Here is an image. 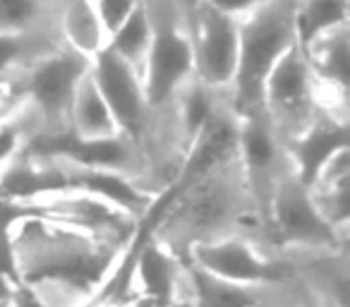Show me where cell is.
<instances>
[{"label":"cell","instance_id":"8992f818","mask_svg":"<svg viewBox=\"0 0 350 307\" xmlns=\"http://www.w3.org/2000/svg\"><path fill=\"white\" fill-rule=\"evenodd\" d=\"M185 262L211 276L247 286H276L295 278L286 257L257 228L197 245L187 252Z\"/></svg>","mask_w":350,"mask_h":307},{"label":"cell","instance_id":"7402d4cb","mask_svg":"<svg viewBox=\"0 0 350 307\" xmlns=\"http://www.w3.org/2000/svg\"><path fill=\"white\" fill-rule=\"evenodd\" d=\"M63 0H0V31H55Z\"/></svg>","mask_w":350,"mask_h":307},{"label":"cell","instance_id":"d4e9b609","mask_svg":"<svg viewBox=\"0 0 350 307\" xmlns=\"http://www.w3.org/2000/svg\"><path fill=\"white\" fill-rule=\"evenodd\" d=\"M142 0H94V8L98 12V20H101L103 29L108 34V41L111 36L139 10Z\"/></svg>","mask_w":350,"mask_h":307},{"label":"cell","instance_id":"d6986e66","mask_svg":"<svg viewBox=\"0 0 350 307\" xmlns=\"http://www.w3.org/2000/svg\"><path fill=\"white\" fill-rule=\"evenodd\" d=\"M348 46H350V25H340L324 34L314 36L300 46L305 60L310 65L312 77L324 87L334 89H350L348 77Z\"/></svg>","mask_w":350,"mask_h":307},{"label":"cell","instance_id":"4316f807","mask_svg":"<svg viewBox=\"0 0 350 307\" xmlns=\"http://www.w3.org/2000/svg\"><path fill=\"white\" fill-rule=\"evenodd\" d=\"M281 307H319V302H317L314 297H312L310 293L300 286V283L293 281L291 288H288V293H286V297H283Z\"/></svg>","mask_w":350,"mask_h":307},{"label":"cell","instance_id":"8fae6325","mask_svg":"<svg viewBox=\"0 0 350 307\" xmlns=\"http://www.w3.org/2000/svg\"><path fill=\"white\" fill-rule=\"evenodd\" d=\"M195 79L214 94H228L238 72V20L204 5L190 29Z\"/></svg>","mask_w":350,"mask_h":307},{"label":"cell","instance_id":"ffe728a7","mask_svg":"<svg viewBox=\"0 0 350 307\" xmlns=\"http://www.w3.org/2000/svg\"><path fill=\"white\" fill-rule=\"evenodd\" d=\"M58 29L63 44L87 60L108 49V34L98 20L94 0H63Z\"/></svg>","mask_w":350,"mask_h":307},{"label":"cell","instance_id":"7c38bea8","mask_svg":"<svg viewBox=\"0 0 350 307\" xmlns=\"http://www.w3.org/2000/svg\"><path fill=\"white\" fill-rule=\"evenodd\" d=\"M127 291L132 297L151 302L154 307H170L190 297L187 262L146 233L139 235L130 254Z\"/></svg>","mask_w":350,"mask_h":307},{"label":"cell","instance_id":"52a82bcc","mask_svg":"<svg viewBox=\"0 0 350 307\" xmlns=\"http://www.w3.org/2000/svg\"><path fill=\"white\" fill-rule=\"evenodd\" d=\"M89 65L92 60L63 46L17 77L8 79L12 101L25 98L44 118L46 135L41 142L58 139L70 132V106H72L75 89L79 79L87 75Z\"/></svg>","mask_w":350,"mask_h":307},{"label":"cell","instance_id":"4fadbf2b","mask_svg":"<svg viewBox=\"0 0 350 307\" xmlns=\"http://www.w3.org/2000/svg\"><path fill=\"white\" fill-rule=\"evenodd\" d=\"M89 70L118 127L135 142H139L146 120H149V103L144 96L142 77L111 49H103L98 55H94Z\"/></svg>","mask_w":350,"mask_h":307},{"label":"cell","instance_id":"484cf974","mask_svg":"<svg viewBox=\"0 0 350 307\" xmlns=\"http://www.w3.org/2000/svg\"><path fill=\"white\" fill-rule=\"evenodd\" d=\"M259 0H206V5L214 8L216 12H224L228 17H243L245 12H250Z\"/></svg>","mask_w":350,"mask_h":307},{"label":"cell","instance_id":"6da1fadb","mask_svg":"<svg viewBox=\"0 0 350 307\" xmlns=\"http://www.w3.org/2000/svg\"><path fill=\"white\" fill-rule=\"evenodd\" d=\"M12 271L41 307H113L127 295L120 267L132 243H116L39 214L0 224Z\"/></svg>","mask_w":350,"mask_h":307},{"label":"cell","instance_id":"9c48e42d","mask_svg":"<svg viewBox=\"0 0 350 307\" xmlns=\"http://www.w3.org/2000/svg\"><path fill=\"white\" fill-rule=\"evenodd\" d=\"M240 130H238V159L243 168L245 183H247L250 200L254 206L257 226L267 235V216L271 204L273 190L283 173L293 166L288 146L273 130L271 120L262 106L238 111ZM271 243V240H269Z\"/></svg>","mask_w":350,"mask_h":307},{"label":"cell","instance_id":"f546056e","mask_svg":"<svg viewBox=\"0 0 350 307\" xmlns=\"http://www.w3.org/2000/svg\"><path fill=\"white\" fill-rule=\"evenodd\" d=\"M170 307H192V302L190 300H180V302H175V305H170Z\"/></svg>","mask_w":350,"mask_h":307},{"label":"cell","instance_id":"3957f363","mask_svg":"<svg viewBox=\"0 0 350 307\" xmlns=\"http://www.w3.org/2000/svg\"><path fill=\"white\" fill-rule=\"evenodd\" d=\"M3 206L20 214L46 216L116 243H132L144 230V216L135 206L79 183H60L20 195H3Z\"/></svg>","mask_w":350,"mask_h":307},{"label":"cell","instance_id":"30bf717a","mask_svg":"<svg viewBox=\"0 0 350 307\" xmlns=\"http://www.w3.org/2000/svg\"><path fill=\"white\" fill-rule=\"evenodd\" d=\"M262 108L288 149L317 122L319 111L314 77L300 46H293L269 72L262 92Z\"/></svg>","mask_w":350,"mask_h":307},{"label":"cell","instance_id":"7a4b0ae2","mask_svg":"<svg viewBox=\"0 0 350 307\" xmlns=\"http://www.w3.org/2000/svg\"><path fill=\"white\" fill-rule=\"evenodd\" d=\"M159 204L163 209L149 216L154 221L144 233L183 259L197 245L214 243L240 230H259L238 157L170 190Z\"/></svg>","mask_w":350,"mask_h":307},{"label":"cell","instance_id":"277c9868","mask_svg":"<svg viewBox=\"0 0 350 307\" xmlns=\"http://www.w3.org/2000/svg\"><path fill=\"white\" fill-rule=\"evenodd\" d=\"M297 0H259L238 17V72L230 89L235 111L262 106V92L273 65L297 44Z\"/></svg>","mask_w":350,"mask_h":307},{"label":"cell","instance_id":"603a6c76","mask_svg":"<svg viewBox=\"0 0 350 307\" xmlns=\"http://www.w3.org/2000/svg\"><path fill=\"white\" fill-rule=\"evenodd\" d=\"M340 25H350V0H297L295 31L300 46Z\"/></svg>","mask_w":350,"mask_h":307},{"label":"cell","instance_id":"ac0fdd59","mask_svg":"<svg viewBox=\"0 0 350 307\" xmlns=\"http://www.w3.org/2000/svg\"><path fill=\"white\" fill-rule=\"evenodd\" d=\"M116 118L108 108L103 94L98 92L96 82L92 77V70H87L75 89L72 106H70V132L68 135L77 142H101L120 135Z\"/></svg>","mask_w":350,"mask_h":307},{"label":"cell","instance_id":"44dd1931","mask_svg":"<svg viewBox=\"0 0 350 307\" xmlns=\"http://www.w3.org/2000/svg\"><path fill=\"white\" fill-rule=\"evenodd\" d=\"M63 46L55 31H0V82L17 77Z\"/></svg>","mask_w":350,"mask_h":307},{"label":"cell","instance_id":"ba28073f","mask_svg":"<svg viewBox=\"0 0 350 307\" xmlns=\"http://www.w3.org/2000/svg\"><path fill=\"white\" fill-rule=\"evenodd\" d=\"M267 238L281 254L350 248V240L340 238L317 211L307 185L293 166L283 173L273 190L267 216Z\"/></svg>","mask_w":350,"mask_h":307},{"label":"cell","instance_id":"f1b7e54d","mask_svg":"<svg viewBox=\"0 0 350 307\" xmlns=\"http://www.w3.org/2000/svg\"><path fill=\"white\" fill-rule=\"evenodd\" d=\"M5 307H41V305L34 300V297H31L29 291H25V288H22L20 283H17L15 291H12V295L8 297Z\"/></svg>","mask_w":350,"mask_h":307},{"label":"cell","instance_id":"2e32d148","mask_svg":"<svg viewBox=\"0 0 350 307\" xmlns=\"http://www.w3.org/2000/svg\"><path fill=\"white\" fill-rule=\"evenodd\" d=\"M350 146H340L314 171L312 181L307 183L312 202L324 221L340 235L350 240Z\"/></svg>","mask_w":350,"mask_h":307},{"label":"cell","instance_id":"5bb4252c","mask_svg":"<svg viewBox=\"0 0 350 307\" xmlns=\"http://www.w3.org/2000/svg\"><path fill=\"white\" fill-rule=\"evenodd\" d=\"M295 281L319 307H350V248L283 254Z\"/></svg>","mask_w":350,"mask_h":307},{"label":"cell","instance_id":"83f0119b","mask_svg":"<svg viewBox=\"0 0 350 307\" xmlns=\"http://www.w3.org/2000/svg\"><path fill=\"white\" fill-rule=\"evenodd\" d=\"M175 5V10L180 12V17L185 20V25L192 29V25H195V17L200 15V10L206 5V0H170Z\"/></svg>","mask_w":350,"mask_h":307},{"label":"cell","instance_id":"9a60e30c","mask_svg":"<svg viewBox=\"0 0 350 307\" xmlns=\"http://www.w3.org/2000/svg\"><path fill=\"white\" fill-rule=\"evenodd\" d=\"M187 281H190L187 300L192 302V307H281L295 278L291 283H276V286H247L211 276L187 264Z\"/></svg>","mask_w":350,"mask_h":307},{"label":"cell","instance_id":"cb8c5ba5","mask_svg":"<svg viewBox=\"0 0 350 307\" xmlns=\"http://www.w3.org/2000/svg\"><path fill=\"white\" fill-rule=\"evenodd\" d=\"M151 36H154V31H151V20H149V15H146L144 0H142L139 10L111 36L108 49L116 55H120V58L142 77L146 68V60H149Z\"/></svg>","mask_w":350,"mask_h":307},{"label":"cell","instance_id":"e0dca14e","mask_svg":"<svg viewBox=\"0 0 350 307\" xmlns=\"http://www.w3.org/2000/svg\"><path fill=\"white\" fill-rule=\"evenodd\" d=\"M44 135V118L25 98H15L0 113V187Z\"/></svg>","mask_w":350,"mask_h":307},{"label":"cell","instance_id":"4dcf8cb0","mask_svg":"<svg viewBox=\"0 0 350 307\" xmlns=\"http://www.w3.org/2000/svg\"><path fill=\"white\" fill-rule=\"evenodd\" d=\"M0 307H5V302H3V305H0Z\"/></svg>","mask_w":350,"mask_h":307},{"label":"cell","instance_id":"5b68a950","mask_svg":"<svg viewBox=\"0 0 350 307\" xmlns=\"http://www.w3.org/2000/svg\"><path fill=\"white\" fill-rule=\"evenodd\" d=\"M144 8L154 36L142 84L149 108H161L173 103L195 79L192 36L170 0H144Z\"/></svg>","mask_w":350,"mask_h":307}]
</instances>
